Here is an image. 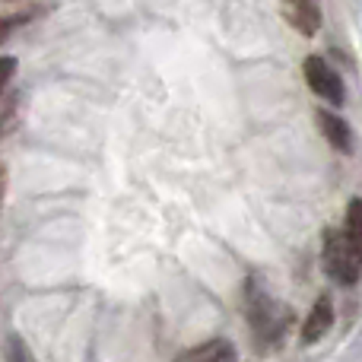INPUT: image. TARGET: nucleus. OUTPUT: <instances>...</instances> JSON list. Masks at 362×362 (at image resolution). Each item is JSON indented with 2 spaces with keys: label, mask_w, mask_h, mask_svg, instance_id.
Instances as JSON below:
<instances>
[{
  "label": "nucleus",
  "mask_w": 362,
  "mask_h": 362,
  "mask_svg": "<svg viewBox=\"0 0 362 362\" xmlns=\"http://www.w3.org/2000/svg\"><path fill=\"white\" fill-rule=\"evenodd\" d=\"M13 25H16V23H13V19H0V42H4L6 35H10V29H13Z\"/></svg>",
  "instance_id": "f8f14e48"
},
{
  "label": "nucleus",
  "mask_w": 362,
  "mask_h": 362,
  "mask_svg": "<svg viewBox=\"0 0 362 362\" xmlns=\"http://www.w3.org/2000/svg\"><path fill=\"white\" fill-rule=\"evenodd\" d=\"M175 362H238V353L226 337H213L197 346H187L175 356Z\"/></svg>",
  "instance_id": "0eeeda50"
},
{
  "label": "nucleus",
  "mask_w": 362,
  "mask_h": 362,
  "mask_svg": "<svg viewBox=\"0 0 362 362\" xmlns=\"http://www.w3.org/2000/svg\"><path fill=\"white\" fill-rule=\"evenodd\" d=\"M283 19L305 38L318 35L321 29V10L315 0H283Z\"/></svg>",
  "instance_id": "39448f33"
},
{
  "label": "nucleus",
  "mask_w": 362,
  "mask_h": 362,
  "mask_svg": "<svg viewBox=\"0 0 362 362\" xmlns=\"http://www.w3.org/2000/svg\"><path fill=\"white\" fill-rule=\"evenodd\" d=\"M6 359H10V362H38L35 356H32L29 346H25V340L16 337V334L6 340Z\"/></svg>",
  "instance_id": "1a4fd4ad"
},
{
  "label": "nucleus",
  "mask_w": 362,
  "mask_h": 362,
  "mask_svg": "<svg viewBox=\"0 0 362 362\" xmlns=\"http://www.w3.org/2000/svg\"><path fill=\"white\" fill-rule=\"evenodd\" d=\"M315 121H318V131L325 134L327 144H331L337 153L350 156L353 153V131H350V124H346V118H340V115L331 112V108H318V112H315Z\"/></svg>",
  "instance_id": "423d86ee"
},
{
  "label": "nucleus",
  "mask_w": 362,
  "mask_h": 362,
  "mask_svg": "<svg viewBox=\"0 0 362 362\" xmlns=\"http://www.w3.org/2000/svg\"><path fill=\"white\" fill-rule=\"evenodd\" d=\"M4 197H6V169L0 165V210H4Z\"/></svg>",
  "instance_id": "9b49d317"
},
{
  "label": "nucleus",
  "mask_w": 362,
  "mask_h": 362,
  "mask_svg": "<svg viewBox=\"0 0 362 362\" xmlns=\"http://www.w3.org/2000/svg\"><path fill=\"white\" fill-rule=\"evenodd\" d=\"M331 327H334V302H331V296L325 293L312 302L305 321H302L299 337H302V344H318V340H325L327 334H331Z\"/></svg>",
  "instance_id": "20e7f679"
},
{
  "label": "nucleus",
  "mask_w": 362,
  "mask_h": 362,
  "mask_svg": "<svg viewBox=\"0 0 362 362\" xmlns=\"http://www.w3.org/2000/svg\"><path fill=\"white\" fill-rule=\"evenodd\" d=\"M321 264L337 286H353L362 276V248L344 229H325L321 235Z\"/></svg>",
  "instance_id": "f03ea898"
},
{
  "label": "nucleus",
  "mask_w": 362,
  "mask_h": 362,
  "mask_svg": "<svg viewBox=\"0 0 362 362\" xmlns=\"http://www.w3.org/2000/svg\"><path fill=\"white\" fill-rule=\"evenodd\" d=\"M13 74H16V57L4 54V57H0V95L6 93V86H10Z\"/></svg>",
  "instance_id": "9d476101"
},
{
  "label": "nucleus",
  "mask_w": 362,
  "mask_h": 362,
  "mask_svg": "<svg viewBox=\"0 0 362 362\" xmlns=\"http://www.w3.org/2000/svg\"><path fill=\"white\" fill-rule=\"evenodd\" d=\"M245 315H248V325L251 334L261 346H276L289 325V312L286 305L274 299L267 289L261 286L257 280L245 283Z\"/></svg>",
  "instance_id": "f257e3e1"
},
{
  "label": "nucleus",
  "mask_w": 362,
  "mask_h": 362,
  "mask_svg": "<svg viewBox=\"0 0 362 362\" xmlns=\"http://www.w3.org/2000/svg\"><path fill=\"white\" fill-rule=\"evenodd\" d=\"M302 74H305L308 89H312L318 99H325L327 105L340 108V105L346 102V86H344V80H340V74L325 61V57L308 54L305 64H302Z\"/></svg>",
  "instance_id": "7ed1b4c3"
},
{
  "label": "nucleus",
  "mask_w": 362,
  "mask_h": 362,
  "mask_svg": "<svg viewBox=\"0 0 362 362\" xmlns=\"http://www.w3.org/2000/svg\"><path fill=\"white\" fill-rule=\"evenodd\" d=\"M344 232L362 248V197H353L346 204V216H344Z\"/></svg>",
  "instance_id": "6e6552de"
}]
</instances>
